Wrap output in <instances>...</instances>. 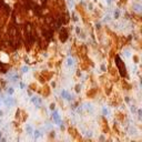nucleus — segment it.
<instances>
[{
    "mask_svg": "<svg viewBox=\"0 0 142 142\" xmlns=\"http://www.w3.org/2000/svg\"><path fill=\"white\" fill-rule=\"evenodd\" d=\"M117 60H118V62H117V64H118L119 69H120V72H121V75H122V76H125V68L123 67V64L121 63V61L119 60V58H117Z\"/></svg>",
    "mask_w": 142,
    "mask_h": 142,
    "instance_id": "obj_1",
    "label": "nucleus"
}]
</instances>
